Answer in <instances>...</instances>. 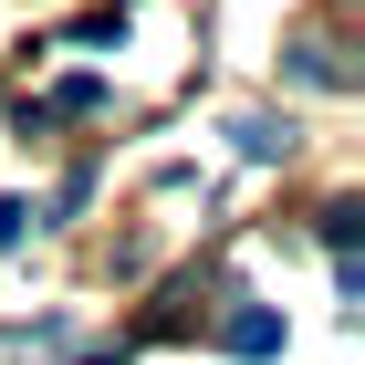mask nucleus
Listing matches in <instances>:
<instances>
[{
	"label": "nucleus",
	"instance_id": "7ed1b4c3",
	"mask_svg": "<svg viewBox=\"0 0 365 365\" xmlns=\"http://www.w3.org/2000/svg\"><path fill=\"white\" fill-rule=\"evenodd\" d=\"M292 73H303V84H355V73L334 63V42H303V53H292Z\"/></svg>",
	"mask_w": 365,
	"mask_h": 365
},
{
	"label": "nucleus",
	"instance_id": "f03ea898",
	"mask_svg": "<svg viewBox=\"0 0 365 365\" xmlns=\"http://www.w3.org/2000/svg\"><path fill=\"white\" fill-rule=\"evenodd\" d=\"M230 136H240V157H282V146H292V125H272V115H240Z\"/></svg>",
	"mask_w": 365,
	"mask_h": 365
},
{
	"label": "nucleus",
	"instance_id": "f257e3e1",
	"mask_svg": "<svg viewBox=\"0 0 365 365\" xmlns=\"http://www.w3.org/2000/svg\"><path fill=\"white\" fill-rule=\"evenodd\" d=\"M220 344H230V355H272V344H282V313L240 303V313H230V324H220Z\"/></svg>",
	"mask_w": 365,
	"mask_h": 365
}]
</instances>
